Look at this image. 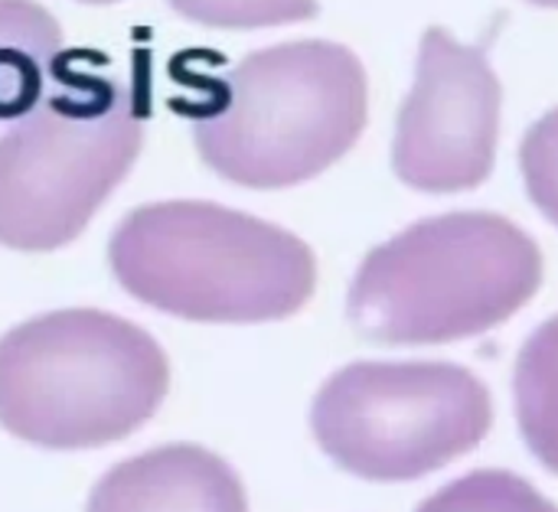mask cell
Here are the masks:
<instances>
[{
  "instance_id": "14",
  "label": "cell",
  "mask_w": 558,
  "mask_h": 512,
  "mask_svg": "<svg viewBox=\"0 0 558 512\" xmlns=\"http://www.w3.org/2000/svg\"><path fill=\"white\" fill-rule=\"evenodd\" d=\"M78 3H88V7H105V3H118V0H78Z\"/></svg>"
},
{
  "instance_id": "7",
  "label": "cell",
  "mask_w": 558,
  "mask_h": 512,
  "mask_svg": "<svg viewBox=\"0 0 558 512\" xmlns=\"http://www.w3.org/2000/svg\"><path fill=\"white\" fill-rule=\"evenodd\" d=\"M500 78L484 49L432 26L392 137V170L418 193H464L494 173L500 141Z\"/></svg>"
},
{
  "instance_id": "4",
  "label": "cell",
  "mask_w": 558,
  "mask_h": 512,
  "mask_svg": "<svg viewBox=\"0 0 558 512\" xmlns=\"http://www.w3.org/2000/svg\"><path fill=\"white\" fill-rule=\"evenodd\" d=\"M167 389L163 346L108 310H49L0 337V428L43 451L118 444L157 415Z\"/></svg>"
},
{
  "instance_id": "2",
  "label": "cell",
  "mask_w": 558,
  "mask_h": 512,
  "mask_svg": "<svg viewBox=\"0 0 558 512\" xmlns=\"http://www.w3.org/2000/svg\"><path fill=\"white\" fill-rule=\"evenodd\" d=\"M108 265L134 301L193 324L288 320L317 291L304 239L209 199L131 209L111 232Z\"/></svg>"
},
{
  "instance_id": "6",
  "label": "cell",
  "mask_w": 558,
  "mask_h": 512,
  "mask_svg": "<svg viewBox=\"0 0 558 512\" xmlns=\"http://www.w3.org/2000/svg\"><path fill=\"white\" fill-rule=\"evenodd\" d=\"M494 395L468 366L448 359H360L314 395L311 435L350 477L412 484L484 444Z\"/></svg>"
},
{
  "instance_id": "12",
  "label": "cell",
  "mask_w": 558,
  "mask_h": 512,
  "mask_svg": "<svg viewBox=\"0 0 558 512\" xmlns=\"http://www.w3.org/2000/svg\"><path fill=\"white\" fill-rule=\"evenodd\" d=\"M170 10L190 23L213 29H262L314 20L317 0H167Z\"/></svg>"
},
{
  "instance_id": "10",
  "label": "cell",
  "mask_w": 558,
  "mask_h": 512,
  "mask_svg": "<svg viewBox=\"0 0 558 512\" xmlns=\"http://www.w3.org/2000/svg\"><path fill=\"white\" fill-rule=\"evenodd\" d=\"M513 409L530 454L558 477V314L520 346L513 366Z\"/></svg>"
},
{
  "instance_id": "13",
  "label": "cell",
  "mask_w": 558,
  "mask_h": 512,
  "mask_svg": "<svg viewBox=\"0 0 558 512\" xmlns=\"http://www.w3.org/2000/svg\"><path fill=\"white\" fill-rule=\"evenodd\" d=\"M520 167L530 199L558 229V108L526 131L520 144Z\"/></svg>"
},
{
  "instance_id": "5",
  "label": "cell",
  "mask_w": 558,
  "mask_h": 512,
  "mask_svg": "<svg viewBox=\"0 0 558 512\" xmlns=\"http://www.w3.org/2000/svg\"><path fill=\"white\" fill-rule=\"evenodd\" d=\"M62 52L46 95L0 134V245L56 252L75 242L134 170L144 111L134 88Z\"/></svg>"
},
{
  "instance_id": "1",
  "label": "cell",
  "mask_w": 558,
  "mask_h": 512,
  "mask_svg": "<svg viewBox=\"0 0 558 512\" xmlns=\"http://www.w3.org/2000/svg\"><path fill=\"white\" fill-rule=\"evenodd\" d=\"M199 160L245 190H288L353 150L369 118L360 56L330 39L248 52L183 108Z\"/></svg>"
},
{
  "instance_id": "11",
  "label": "cell",
  "mask_w": 558,
  "mask_h": 512,
  "mask_svg": "<svg viewBox=\"0 0 558 512\" xmlns=\"http://www.w3.org/2000/svg\"><path fill=\"white\" fill-rule=\"evenodd\" d=\"M415 512H558V507L526 477L484 467L438 487Z\"/></svg>"
},
{
  "instance_id": "3",
  "label": "cell",
  "mask_w": 558,
  "mask_h": 512,
  "mask_svg": "<svg viewBox=\"0 0 558 512\" xmlns=\"http://www.w3.org/2000/svg\"><path fill=\"white\" fill-rule=\"evenodd\" d=\"M526 229L497 212L422 219L376 245L347 294L353 330L386 346H441L504 327L543 288Z\"/></svg>"
},
{
  "instance_id": "8",
  "label": "cell",
  "mask_w": 558,
  "mask_h": 512,
  "mask_svg": "<svg viewBox=\"0 0 558 512\" xmlns=\"http://www.w3.org/2000/svg\"><path fill=\"white\" fill-rule=\"evenodd\" d=\"M85 512H248V493L209 448L163 444L101 474Z\"/></svg>"
},
{
  "instance_id": "9",
  "label": "cell",
  "mask_w": 558,
  "mask_h": 512,
  "mask_svg": "<svg viewBox=\"0 0 558 512\" xmlns=\"http://www.w3.org/2000/svg\"><path fill=\"white\" fill-rule=\"evenodd\" d=\"M59 20L36 0H0V124L39 105L62 49Z\"/></svg>"
},
{
  "instance_id": "15",
  "label": "cell",
  "mask_w": 558,
  "mask_h": 512,
  "mask_svg": "<svg viewBox=\"0 0 558 512\" xmlns=\"http://www.w3.org/2000/svg\"><path fill=\"white\" fill-rule=\"evenodd\" d=\"M530 3H536V7H553V10H558V0H530Z\"/></svg>"
}]
</instances>
